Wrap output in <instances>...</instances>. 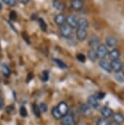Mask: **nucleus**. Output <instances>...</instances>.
<instances>
[{
	"label": "nucleus",
	"mask_w": 124,
	"mask_h": 125,
	"mask_svg": "<svg viewBox=\"0 0 124 125\" xmlns=\"http://www.w3.org/2000/svg\"><path fill=\"white\" fill-rule=\"evenodd\" d=\"M112 117H113L114 122L118 123L119 124H122L124 123V116L123 114H121V113H119V112L114 113V115Z\"/></svg>",
	"instance_id": "17"
},
{
	"label": "nucleus",
	"mask_w": 124,
	"mask_h": 125,
	"mask_svg": "<svg viewBox=\"0 0 124 125\" xmlns=\"http://www.w3.org/2000/svg\"><path fill=\"white\" fill-rule=\"evenodd\" d=\"M1 67H2V71H3V74L5 75L6 77H9L11 74V70L9 66L5 63H2L1 64Z\"/></svg>",
	"instance_id": "21"
},
{
	"label": "nucleus",
	"mask_w": 124,
	"mask_h": 125,
	"mask_svg": "<svg viewBox=\"0 0 124 125\" xmlns=\"http://www.w3.org/2000/svg\"><path fill=\"white\" fill-rule=\"evenodd\" d=\"M38 23H39V25H40L41 30L44 32H46L47 31V24H46V22L44 21V20L43 18H38Z\"/></svg>",
	"instance_id": "25"
},
{
	"label": "nucleus",
	"mask_w": 124,
	"mask_h": 125,
	"mask_svg": "<svg viewBox=\"0 0 124 125\" xmlns=\"http://www.w3.org/2000/svg\"><path fill=\"white\" fill-rule=\"evenodd\" d=\"M87 105H89L90 108H92L93 110H98L100 108V103L96 96L95 95L90 96L87 98Z\"/></svg>",
	"instance_id": "3"
},
{
	"label": "nucleus",
	"mask_w": 124,
	"mask_h": 125,
	"mask_svg": "<svg viewBox=\"0 0 124 125\" xmlns=\"http://www.w3.org/2000/svg\"><path fill=\"white\" fill-rule=\"evenodd\" d=\"M100 113L102 115V117L105 118V119H109L114 115L113 110L109 106H103L100 110Z\"/></svg>",
	"instance_id": "12"
},
{
	"label": "nucleus",
	"mask_w": 124,
	"mask_h": 125,
	"mask_svg": "<svg viewBox=\"0 0 124 125\" xmlns=\"http://www.w3.org/2000/svg\"><path fill=\"white\" fill-rule=\"evenodd\" d=\"M77 28H83V29H86L87 30L89 28V22L86 20V18H79L78 19V27Z\"/></svg>",
	"instance_id": "18"
},
{
	"label": "nucleus",
	"mask_w": 124,
	"mask_h": 125,
	"mask_svg": "<svg viewBox=\"0 0 124 125\" xmlns=\"http://www.w3.org/2000/svg\"><path fill=\"white\" fill-rule=\"evenodd\" d=\"M87 56L89 58V60L92 62H94L98 59V56H97V54H96V52H95V49H90L87 52Z\"/></svg>",
	"instance_id": "19"
},
{
	"label": "nucleus",
	"mask_w": 124,
	"mask_h": 125,
	"mask_svg": "<svg viewBox=\"0 0 124 125\" xmlns=\"http://www.w3.org/2000/svg\"><path fill=\"white\" fill-rule=\"evenodd\" d=\"M49 79V73L48 71H43L42 74V79L43 81H48V79Z\"/></svg>",
	"instance_id": "30"
},
{
	"label": "nucleus",
	"mask_w": 124,
	"mask_h": 125,
	"mask_svg": "<svg viewBox=\"0 0 124 125\" xmlns=\"http://www.w3.org/2000/svg\"><path fill=\"white\" fill-rule=\"evenodd\" d=\"M109 123L108 119H105L104 117H101L100 119H98L96 122V125H109Z\"/></svg>",
	"instance_id": "24"
},
{
	"label": "nucleus",
	"mask_w": 124,
	"mask_h": 125,
	"mask_svg": "<svg viewBox=\"0 0 124 125\" xmlns=\"http://www.w3.org/2000/svg\"><path fill=\"white\" fill-rule=\"evenodd\" d=\"M99 65H100V67L101 68L102 70H104L105 72H108V73L112 72L110 62H109L108 60H106V59H105V58L100 59L99 61Z\"/></svg>",
	"instance_id": "9"
},
{
	"label": "nucleus",
	"mask_w": 124,
	"mask_h": 125,
	"mask_svg": "<svg viewBox=\"0 0 124 125\" xmlns=\"http://www.w3.org/2000/svg\"><path fill=\"white\" fill-rule=\"evenodd\" d=\"M80 110L83 114L86 115V114H88L90 112V107L88 105L86 104H81L80 105Z\"/></svg>",
	"instance_id": "23"
},
{
	"label": "nucleus",
	"mask_w": 124,
	"mask_h": 125,
	"mask_svg": "<svg viewBox=\"0 0 124 125\" xmlns=\"http://www.w3.org/2000/svg\"><path fill=\"white\" fill-rule=\"evenodd\" d=\"M54 61L57 63V65H58V66L62 68V69H66V68H67V65H65L62 61L59 60V59H54Z\"/></svg>",
	"instance_id": "28"
},
{
	"label": "nucleus",
	"mask_w": 124,
	"mask_h": 125,
	"mask_svg": "<svg viewBox=\"0 0 124 125\" xmlns=\"http://www.w3.org/2000/svg\"><path fill=\"white\" fill-rule=\"evenodd\" d=\"M109 125H122V124H118V123H115V122L112 121V122L109 123Z\"/></svg>",
	"instance_id": "37"
},
{
	"label": "nucleus",
	"mask_w": 124,
	"mask_h": 125,
	"mask_svg": "<svg viewBox=\"0 0 124 125\" xmlns=\"http://www.w3.org/2000/svg\"><path fill=\"white\" fill-rule=\"evenodd\" d=\"M57 107L58 110H59V112L60 113V115H61L62 116H65V115H67L68 112H69V106H68V105L65 102V101H61V102H60L57 105Z\"/></svg>",
	"instance_id": "13"
},
{
	"label": "nucleus",
	"mask_w": 124,
	"mask_h": 125,
	"mask_svg": "<svg viewBox=\"0 0 124 125\" xmlns=\"http://www.w3.org/2000/svg\"><path fill=\"white\" fill-rule=\"evenodd\" d=\"M54 21L57 25L62 26V25H65V22H66V16L63 13H59V14H57V15H56L54 18Z\"/></svg>",
	"instance_id": "14"
},
{
	"label": "nucleus",
	"mask_w": 124,
	"mask_h": 125,
	"mask_svg": "<svg viewBox=\"0 0 124 125\" xmlns=\"http://www.w3.org/2000/svg\"><path fill=\"white\" fill-rule=\"evenodd\" d=\"M95 52H96L98 58H100V59L105 58V56H108V53H109L107 46L105 45V44H101V43H100V45L96 48Z\"/></svg>",
	"instance_id": "2"
},
{
	"label": "nucleus",
	"mask_w": 124,
	"mask_h": 125,
	"mask_svg": "<svg viewBox=\"0 0 124 125\" xmlns=\"http://www.w3.org/2000/svg\"><path fill=\"white\" fill-rule=\"evenodd\" d=\"M9 18L11 21H16V18H17V14H16V11H11L10 13H9Z\"/></svg>",
	"instance_id": "29"
},
{
	"label": "nucleus",
	"mask_w": 124,
	"mask_h": 125,
	"mask_svg": "<svg viewBox=\"0 0 124 125\" xmlns=\"http://www.w3.org/2000/svg\"><path fill=\"white\" fill-rule=\"evenodd\" d=\"M105 43H106V46L109 48H115L118 44V40L114 36H107L105 39Z\"/></svg>",
	"instance_id": "10"
},
{
	"label": "nucleus",
	"mask_w": 124,
	"mask_h": 125,
	"mask_svg": "<svg viewBox=\"0 0 124 125\" xmlns=\"http://www.w3.org/2000/svg\"><path fill=\"white\" fill-rule=\"evenodd\" d=\"M114 77L117 81L119 83H124V74L122 71H118V72H114Z\"/></svg>",
	"instance_id": "20"
},
{
	"label": "nucleus",
	"mask_w": 124,
	"mask_h": 125,
	"mask_svg": "<svg viewBox=\"0 0 124 125\" xmlns=\"http://www.w3.org/2000/svg\"><path fill=\"white\" fill-rule=\"evenodd\" d=\"M60 35L63 38H65V39H69L72 36V34H73V29L71 27H69L67 24L63 25L62 26H60Z\"/></svg>",
	"instance_id": "1"
},
{
	"label": "nucleus",
	"mask_w": 124,
	"mask_h": 125,
	"mask_svg": "<svg viewBox=\"0 0 124 125\" xmlns=\"http://www.w3.org/2000/svg\"><path fill=\"white\" fill-rule=\"evenodd\" d=\"M61 125H76L74 117L71 114H67L61 119Z\"/></svg>",
	"instance_id": "5"
},
{
	"label": "nucleus",
	"mask_w": 124,
	"mask_h": 125,
	"mask_svg": "<svg viewBox=\"0 0 124 125\" xmlns=\"http://www.w3.org/2000/svg\"><path fill=\"white\" fill-rule=\"evenodd\" d=\"M20 115L22 117H26L27 115V111H26V109H25V106H22L20 108Z\"/></svg>",
	"instance_id": "32"
},
{
	"label": "nucleus",
	"mask_w": 124,
	"mask_h": 125,
	"mask_svg": "<svg viewBox=\"0 0 124 125\" xmlns=\"http://www.w3.org/2000/svg\"><path fill=\"white\" fill-rule=\"evenodd\" d=\"M70 6H71L73 10L76 11H79L83 8L84 2H83V0H71V2H70Z\"/></svg>",
	"instance_id": "8"
},
{
	"label": "nucleus",
	"mask_w": 124,
	"mask_h": 125,
	"mask_svg": "<svg viewBox=\"0 0 124 125\" xmlns=\"http://www.w3.org/2000/svg\"><path fill=\"white\" fill-rule=\"evenodd\" d=\"M52 6H53V8L58 11H64L65 8V3L62 1H60V0H53Z\"/></svg>",
	"instance_id": "16"
},
{
	"label": "nucleus",
	"mask_w": 124,
	"mask_h": 125,
	"mask_svg": "<svg viewBox=\"0 0 124 125\" xmlns=\"http://www.w3.org/2000/svg\"><path fill=\"white\" fill-rule=\"evenodd\" d=\"M33 110H34V113L35 116L40 117V115H41V110H40L39 107L36 105V104H34V105H33Z\"/></svg>",
	"instance_id": "27"
},
{
	"label": "nucleus",
	"mask_w": 124,
	"mask_h": 125,
	"mask_svg": "<svg viewBox=\"0 0 124 125\" xmlns=\"http://www.w3.org/2000/svg\"><path fill=\"white\" fill-rule=\"evenodd\" d=\"M77 58H78V60L79 61H81V62H84V61H86V57L83 54H78V55L77 56Z\"/></svg>",
	"instance_id": "33"
},
{
	"label": "nucleus",
	"mask_w": 124,
	"mask_h": 125,
	"mask_svg": "<svg viewBox=\"0 0 124 125\" xmlns=\"http://www.w3.org/2000/svg\"><path fill=\"white\" fill-rule=\"evenodd\" d=\"M0 82H1V77H0Z\"/></svg>",
	"instance_id": "39"
},
{
	"label": "nucleus",
	"mask_w": 124,
	"mask_h": 125,
	"mask_svg": "<svg viewBox=\"0 0 124 125\" xmlns=\"http://www.w3.org/2000/svg\"><path fill=\"white\" fill-rule=\"evenodd\" d=\"M3 3H5L6 5H8L9 7H16V0H2Z\"/></svg>",
	"instance_id": "26"
},
{
	"label": "nucleus",
	"mask_w": 124,
	"mask_h": 125,
	"mask_svg": "<svg viewBox=\"0 0 124 125\" xmlns=\"http://www.w3.org/2000/svg\"><path fill=\"white\" fill-rule=\"evenodd\" d=\"M121 55V52L117 48H114L113 50H111L110 52H109L108 53V57L110 61L113 60H117V59H119Z\"/></svg>",
	"instance_id": "15"
},
{
	"label": "nucleus",
	"mask_w": 124,
	"mask_h": 125,
	"mask_svg": "<svg viewBox=\"0 0 124 125\" xmlns=\"http://www.w3.org/2000/svg\"><path fill=\"white\" fill-rule=\"evenodd\" d=\"M95 96H96L97 99H103L105 97V93H98L96 95H95Z\"/></svg>",
	"instance_id": "34"
},
{
	"label": "nucleus",
	"mask_w": 124,
	"mask_h": 125,
	"mask_svg": "<svg viewBox=\"0 0 124 125\" xmlns=\"http://www.w3.org/2000/svg\"><path fill=\"white\" fill-rule=\"evenodd\" d=\"M110 66L112 71L118 72V71H121L123 65V62H122L120 59H117V60L110 61Z\"/></svg>",
	"instance_id": "7"
},
{
	"label": "nucleus",
	"mask_w": 124,
	"mask_h": 125,
	"mask_svg": "<svg viewBox=\"0 0 124 125\" xmlns=\"http://www.w3.org/2000/svg\"><path fill=\"white\" fill-rule=\"evenodd\" d=\"M66 24L69 25V27H71L72 29L78 27V18L74 15H69L66 16Z\"/></svg>",
	"instance_id": "4"
},
{
	"label": "nucleus",
	"mask_w": 124,
	"mask_h": 125,
	"mask_svg": "<svg viewBox=\"0 0 124 125\" xmlns=\"http://www.w3.org/2000/svg\"><path fill=\"white\" fill-rule=\"evenodd\" d=\"M3 105H4V102H3V99L2 97L1 96H0V110L3 109Z\"/></svg>",
	"instance_id": "36"
},
{
	"label": "nucleus",
	"mask_w": 124,
	"mask_h": 125,
	"mask_svg": "<svg viewBox=\"0 0 124 125\" xmlns=\"http://www.w3.org/2000/svg\"><path fill=\"white\" fill-rule=\"evenodd\" d=\"M100 39L96 35H93L89 39L88 41V45L91 48V49H96V48L100 45Z\"/></svg>",
	"instance_id": "11"
},
{
	"label": "nucleus",
	"mask_w": 124,
	"mask_h": 125,
	"mask_svg": "<svg viewBox=\"0 0 124 125\" xmlns=\"http://www.w3.org/2000/svg\"><path fill=\"white\" fill-rule=\"evenodd\" d=\"M39 109H40L41 110V113L42 112H46L47 111V110H48V106H47V105L45 103H41L40 104V105H39Z\"/></svg>",
	"instance_id": "31"
},
{
	"label": "nucleus",
	"mask_w": 124,
	"mask_h": 125,
	"mask_svg": "<svg viewBox=\"0 0 124 125\" xmlns=\"http://www.w3.org/2000/svg\"><path fill=\"white\" fill-rule=\"evenodd\" d=\"M122 71L123 72V74H124V66H123V69H122Z\"/></svg>",
	"instance_id": "38"
},
{
	"label": "nucleus",
	"mask_w": 124,
	"mask_h": 125,
	"mask_svg": "<svg viewBox=\"0 0 124 125\" xmlns=\"http://www.w3.org/2000/svg\"><path fill=\"white\" fill-rule=\"evenodd\" d=\"M51 115H52V116L54 117V119H62V117H63L62 115H60V113L59 112V110H58L57 106L51 110Z\"/></svg>",
	"instance_id": "22"
},
{
	"label": "nucleus",
	"mask_w": 124,
	"mask_h": 125,
	"mask_svg": "<svg viewBox=\"0 0 124 125\" xmlns=\"http://www.w3.org/2000/svg\"><path fill=\"white\" fill-rule=\"evenodd\" d=\"M18 1H19V3L23 4V5H26L28 3H29L30 0H18Z\"/></svg>",
	"instance_id": "35"
},
{
	"label": "nucleus",
	"mask_w": 124,
	"mask_h": 125,
	"mask_svg": "<svg viewBox=\"0 0 124 125\" xmlns=\"http://www.w3.org/2000/svg\"><path fill=\"white\" fill-rule=\"evenodd\" d=\"M76 38L78 41L83 42L87 38V30L83 28H77L76 30Z\"/></svg>",
	"instance_id": "6"
}]
</instances>
